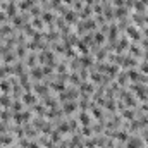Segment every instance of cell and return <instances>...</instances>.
I'll return each instance as SVG.
<instances>
[{"instance_id":"ac0fdd59","label":"cell","mask_w":148,"mask_h":148,"mask_svg":"<svg viewBox=\"0 0 148 148\" xmlns=\"http://www.w3.org/2000/svg\"><path fill=\"white\" fill-rule=\"evenodd\" d=\"M48 86H50L52 91H55V93H62V91L66 90V83H64V81H52V83H48Z\"/></svg>"},{"instance_id":"83f0119b","label":"cell","mask_w":148,"mask_h":148,"mask_svg":"<svg viewBox=\"0 0 148 148\" xmlns=\"http://www.w3.org/2000/svg\"><path fill=\"white\" fill-rule=\"evenodd\" d=\"M10 74H12V66H7V64L0 66V79H5Z\"/></svg>"},{"instance_id":"60d3db41","label":"cell","mask_w":148,"mask_h":148,"mask_svg":"<svg viewBox=\"0 0 148 148\" xmlns=\"http://www.w3.org/2000/svg\"><path fill=\"white\" fill-rule=\"evenodd\" d=\"M140 110H141V112H145V114H148V103H143V105L140 107Z\"/></svg>"},{"instance_id":"74e56055","label":"cell","mask_w":148,"mask_h":148,"mask_svg":"<svg viewBox=\"0 0 148 148\" xmlns=\"http://www.w3.org/2000/svg\"><path fill=\"white\" fill-rule=\"evenodd\" d=\"M29 16H33V17H40V16H41V7L33 5V7L29 9Z\"/></svg>"},{"instance_id":"7bdbcfd3","label":"cell","mask_w":148,"mask_h":148,"mask_svg":"<svg viewBox=\"0 0 148 148\" xmlns=\"http://www.w3.org/2000/svg\"><path fill=\"white\" fill-rule=\"evenodd\" d=\"M115 148H124L122 145H115Z\"/></svg>"},{"instance_id":"f6af8a7d","label":"cell","mask_w":148,"mask_h":148,"mask_svg":"<svg viewBox=\"0 0 148 148\" xmlns=\"http://www.w3.org/2000/svg\"><path fill=\"white\" fill-rule=\"evenodd\" d=\"M147 10H148V5H147Z\"/></svg>"},{"instance_id":"8992f818","label":"cell","mask_w":148,"mask_h":148,"mask_svg":"<svg viewBox=\"0 0 148 148\" xmlns=\"http://www.w3.org/2000/svg\"><path fill=\"white\" fill-rule=\"evenodd\" d=\"M33 91L40 95V97H47L48 95V91H50V86L48 84H45V83H41V81H38L33 84Z\"/></svg>"},{"instance_id":"4dcf8cb0","label":"cell","mask_w":148,"mask_h":148,"mask_svg":"<svg viewBox=\"0 0 148 148\" xmlns=\"http://www.w3.org/2000/svg\"><path fill=\"white\" fill-rule=\"evenodd\" d=\"M0 105L2 107H7V109H10V105H12V98L9 97V95H0Z\"/></svg>"},{"instance_id":"7402d4cb","label":"cell","mask_w":148,"mask_h":148,"mask_svg":"<svg viewBox=\"0 0 148 148\" xmlns=\"http://www.w3.org/2000/svg\"><path fill=\"white\" fill-rule=\"evenodd\" d=\"M115 83L119 84V86H126L127 83H129V77H127V73L124 71V73H119L115 76Z\"/></svg>"},{"instance_id":"277c9868","label":"cell","mask_w":148,"mask_h":148,"mask_svg":"<svg viewBox=\"0 0 148 148\" xmlns=\"http://www.w3.org/2000/svg\"><path fill=\"white\" fill-rule=\"evenodd\" d=\"M60 109H62V112L66 115H69V114H74L79 107H77V102L76 100H67V102H62V107Z\"/></svg>"},{"instance_id":"1f68e13d","label":"cell","mask_w":148,"mask_h":148,"mask_svg":"<svg viewBox=\"0 0 148 148\" xmlns=\"http://www.w3.org/2000/svg\"><path fill=\"white\" fill-rule=\"evenodd\" d=\"M121 117L126 119V121H134V110L133 109H124L121 112Z\"/></svg>"},{"instance_id":"484cf974","label":"cell","mask_w":148,"mask_h":148,"mask_svg":"<svg viewBox=\"0 0 148 148\" xmlns=\"http://www.w3.org/2000/svg\"><path fill=\"white\" fill-rule=\"evenodd\" d=\"M129 55H133L134 59L136 57H143V50L138 45H129Z\"/></svg>"},{"instance_id":"e0dca14e","label":"cell","mask_w":148,"mask_h":148,"mask_svg":"<svg viewBox=\"0 0 148 148\" xmlns=\"http://www.w3.org/2000/svg\"><path fill=\"white\" fill-rule=\"evenodd\" d=\"M77 121H79V124H81V126H90V124H91V117H90V114H88L86 110L79 112Z\"/></svg>"},{"instance_id":"8fae6325","label":"cell","mask_w":148,"mask_h":148,"mask_svg":"<svg viewBox=\"0 0 148 148\" xmlns=\"http://www.w3.org/2000/svg\"><path fill=\"white\" fill-rule=\"evenodd\" d=\"M62 17H64V21H66V24H67V26L77 24V12H76V10H67Z\"/></svg>"},{"instance_id":"3957f363","label":"cell","mask_w":148,"mask_h":148,"mask_svg":"<svg viewBox=\"0 0 148 148\" xmlns=\"http://www.w3.org/2000/svg\"><path fill=\"white\" fill-rule=\"evenodd\" d=\"M126 36L129 38V40H133V41H140L141 40V31L134 24H131V26L126 28Z\"/></svg>"},{"instance_id":"7a4b0ae2","label":"cell","mask_w":148,"mask_h":148,"mask_svg":"<svg viewBox=\"0 0 148 148\" xmlns=\"http://www.w3.org/2000/svg\"><path fill=\"white\" fill-rule=\"evenodd\" d=\"M79 95H84V97H91L93 93H95V83H88V81H83L81 84H79Z\"/></svg>"},{"instance_id":"b9f144b4","label":"cell","mask_w":148,"mask_h":148,"mask_svg":"<svg viewBox=\"0 0 148 148\" xmlns=\"http://www.w3.org/2000/svg\"><path fill=\"white\" fill-rule=\"evenodd\" d=\"M145 24H147V26H148V14H147V16H145Z\"/></svg>"},{"instance_id":"5bb4252c","label":"cell","mask_w":148,"mask_h":148,"mask_svg":"<svg viewBox=\"0 0 148 148\" xmlns=\"http://www.w3.org/2000/svg\"><path fill=\"white\" fill-rule=\"evenodd\" d=\"M90 110H91V115L98 121V122H103V110L98 107V105H95V103H91V107H90Z\"/></svg>"},{"instance_id":"52a82bcc","label":"cell","mask_w":148,"mask_h":148,"mask_svg":"<svg viewBox=\"0 0 148 148\" xmlns=\"http://www.w3.org/2000/svg\"><path fill=\"white\" fill-rule=\"evenodd\" d=\"M124 148H143V138H140V136H129V140L126 141Z\"/></svg>"},{"instance_id":"7c38bea8","label":"cell","mask_w":148,"mask_h":148,"mask_svg":"<svg viewBox=\"0 0 148 148\" xmlns=\"http://www.w3.org/2000/svg\"><path fill=\"white\" fill-rule=\"evenodd\" d=\"M40 17H41V21H43L45 24H48L50 28L53 26V19H57V17H55V14H53L52 10H48V12H41V16H40Z\"/></svg>"},{"instance_id":"e575fe53","label":"cell","mask_w":148,"mask_h":148,"mask_svg":"<svg viewBox=\"0 0 148 148\" xmlns=\"http://www.w3.org/2000/svg\"><path fill=\"white\" fill-rule=\"evenodd\" d=\"M60 140H62V134H60L57 129H53L52 134H50V141H52V143H59Z\"/></svg>"},{"instance_id":"ee69618b","label":"cell","mask_w":148,"mask_h":148,"mask_svg":"<svg viewBox=\"0 0 148 148\" xmlns=\"http://www.w3.org/2000/svg\"><path fill=\"white\" fill-rule=\"evenodd\" d=\"M93 2H102V0H93Z\"/></svg>"},{"instance_id":"2e32d148","label":"cell","mask_w":148,"mask_h":148,"mask_svg":"<svg viewBox=\"0 0 148 148\" xmlns=\"http://www.w3.org/2000/svg\"><path fill=\"white\" fill-rule=\"evenodd\" d=\"M57 102H59V98H53V97H48V95H47V97H43V102H41V103H43L45 107H48V109H57V107H59Z\"/></svg>"},{"instance_id":"d6986e66","label":"cell","mask_w":148,"mask_h":148,"mask_svg":"<svg viewBox=\"0 0 148 148\" xmlns=\"http://www.w3.org/2000/svg\"><path fill=\"white\" fill-rule=\"evenodd\" d=\"M55 129H57L60 134H67V133H73V129H71V126H69V122H67V121H62V122H59Z\"/></svg>"},{"instance_id":"f1b7e54d","label":"cell","mask_w":148,"mask_h":148,"mask_svg":"<svg viewBox=\"0 0 148 148\" xmlns=\"http://www.w3.org/2000/svg\"><path fill=\"white\" fill-rule=\"evenodd\" d=\"M31 110L36 112L38 115H41V117H45V115H47V107H45L43 103H35V105L31 107Z\"/></svg>"},{"instance_id":"44dd1931","label":"cell","mask_w":148,"mask_h":148,"mask_svg":"<svg viewBox=\"0 0 148 148\" xmlns=\"http://www.w3.org/2000/svg\"><path fill=\"white\" fill-rule=\"evenodd\" d=\"M36 60H38V55L36 53H28L26 55V60H24V66H28V67H36Z\"/></svg>"},{"instance_id":"836d02e7","label":"cell","mask_w":148,"mask_h":148,"mask_svg":"<svg viewBox=\"0 0 148 148\" xmlns=\"http://www.w3.org/2000/svg\"><path fill=\"white\" fill-rule=\"evenodd\" d=\"M79 134L84 136V138H91V136H93V129H91V126H81Z\"/></svg>"},{"instance_id":"d4e9b609","label":"cell","mask_w":148,"mask_h":148,"mask_svg":"<svg viewBox=\"0 0 148 148\" xmlns=\"http://www.w3.org/2000/svg\"><path fill=\"white\" fill-rule=\"evenodd\" d=\"M14 33V26L12 24H7V26H0V35H2V38H5V36H10Z\"/></svg>"},{"instance_id":"603a6c76","label":"cell","mask_w":148,"mask_h":148,"mask_svg":"<svg viewBox=\"0 0 148 148\" xmlns=\"http://www.w3.org/2000/svg\"><path fill=\"white\" fill-rule=\"evenodd\" d=\"M114 140H117V141H121V143H126L127 140H129V134H127V131L126 129H117V133H115V138Z\"/></svg>"},{"instance_id":"d6a6232c","label":"cell","mask_w":148,"mask_h":148,"mask_svg":"<svg viewBox=\"0 0 148 148\" xmlns=\"http://www.w3.org/2000/svg\"><path fill=\"white\" fill-rule=\"evenodd\" d=\"M23 107H24L23 100H19V98L12 100V105H10V109H12V112H21V110H23Z\"/></svg>"},{"instance_id":"f35d334b","label":"cell","mask_w":148,"mask_h":148,"mask_svg":"<svg viewBox=\"0 0 148 148\" xmlns=\"http://www.w3.org/2000/svg\"><path fill=\"white\" fill-rule=\"evenodd\" d=\"M31 126H35L36 129H41V127L45 126V121H43V117L40 115L38 119H33V124H31Z\"/></svg>"},{"instance_id":"4316f807","label":"cell","mask_w":148,"mask_h":148,"mask_svg":"<svg viewBox=\"0 0 148 148\" xmlns=\"http://www.w3.org/2000/svg\"><path fill=\"white\" fill-rule=\"evenodd\" d=\"M14 52H16L17 59H26V55H28V48H26V45H17V48H16Z\"/></svg>"},{"instance_id":"4fadbf2b","label":"cell","mask_w":148,"mask_h":148,"mask_svg":"<svg viewBox=\"0 0 148 148\" xmlns=\"http://www.w3.org/2000/svg\"><path fill=\"white\" fill-rule=\"evenodd\" d=\"M0 91L3 95H10L12 93V83H10V79H0Z\"/></svg>"},{"instance_id":"5b68a950","label":"cell","mask_w":148,"mask_h":148,"mask_svg":"<svg viewBox=\"0 0 148 148\" xmlns=\"http://www.w3.org/2000/svg\"><path fill=\"white\" fill-rule=\"evenodd\" d=\"M129 38L126 36V38H121L117 43H115V53H119V55H122L126 50H129Z\"/></svg>"},{"instance_id":"30bf717a","label":"cell","mask_w":148,"mask_h":148,"mask_svg":"<svg viewBox=\"0 0 148 148\" xmlns=\"http://www.w3.org/2000/svg\"><path fill=\"white\" fill-rule=\"evenodd\" d=\"M29 77H31V81H35V83H38V81H43L45 79V74H43V69L41 67H33L31 71H29Z\"/></svg>"},{"instance_id":"ab89813d","label":"cell","mask_w":148,"mask_h":148,"mask_svg":"<svg viewBox=\"0 0 148 148\" xmlns=\"http://www.w3.org/2000/svg\"><path fill=\"white\" fill-rule=\"evenodd\" d=\"M140 69H141V74H147L148 76V60H145V62L140 66Z\"/></svg>"},{"instance_id":"cb8c5ba5","label":"cell","mask_w":148,"mask_h":148,"mask_svg":"<svg viewBox=\"0 0 148 148\" xmlns=\"http://www.w3.org/2000/svg\"><path fill=\"white\" fill-rule=\"evenodd\" d=\"M76 48H77V52H81L83 55H88V53H90V47H88L83 40H77V41H76Z\"/></svg>"},{"instance_id":"8d00e7d4","label":"cell","mask_w":148,"mask_h":148,"mask_svg":"<svg viewBox=\"0 0 148 148\" xmlns=\"http://www.w3.org/2000/svg\"><path fill=\"white\" fill-rule=\"evenodd\" d=\"M12 119V114L9 110H0V121L2 122H7V121H10Z\"/></svg>"},{"instance_id":"9c48e42d","label":"cell","mask_w":148,"mask_h":148,"mask_svg":"<svg viewBox=\"0 0 148 148\" xmlns=\"http://www.w3.org/2000/svg\"><path fill=\"white\" fill-rule=\"evenodd\" d=\"M127 73V77H129V81H133V83H145V79H147V76H143L141 73H138L136 69H129V71H126Z\"/></svg>"},{"instance_id":"9a60e30c","label":"cell","mask_w":148,"mask_h":148,"mask_svg":"<svg viewBox=\"0 0 148 148\" xmlns=\"http://www.w3.org/2000/svg\"><path fill=\"white\" fill-rule=\"evenodd\" d=\"M16 60H17V55H16V52H12V50L2 55V62H3V64H7V66H10V64H14Z\"/></svg>"},{"instance_id":"f546056e","label":"cell","mask_w":148,"mask_h":148,"mask_svg":"<svg viewBox=\"0 0 148 148\" xmlns=\"http://www.w3.org/2000/svg\"><path fill=\"white\" fill-rule=\"evenodd\" d=\"M67 81L71 83V84H76V86H79L83 81H81V77H79V74L77 73H69V77H67Z\"/></svg>"},{"instance_id":"6da1fadb","label":"cell","mask_w":148,"mask_h":148,"mask_svg":"<svg viewBox=\"0 0 148 148\" xmlns=\"http://www.w3.org/2000/svg\"><path fill=\"white\" fill-rule=\"evenodd\" d=\"M131 88H133V93L138 97V100L148 102V86L147 84H138V83H134Z\"/></svg>"},{"instance_id":"ba28073f","label":"cell","mask_w":148,"mask_h":148,"mask_svg":"<svg viewBox=\"0 0 148 148\" xmlns=\"http://www.w3.org/2000/svg\"><path fill=\"white\" fill-rule=\"evenodd\" d=\"M21 100H23V103L24 105H28V107H33L36 102V95H33V91H24L23 93V97H21Z\"/></svg>"},{"instance_id":"d590c367","label":"cell","mask_w":148,"mask_h":148,"mask_svg":"<svg viewBox=\"0 0 148 148\" xmlns=\"http://www.w3.org/2000/svg\"><path fill=\"white\" fill-rule=\"evenodd\" d=\"M43 21H41V17H33V21H31V26L35 28V29H43Z\"/></svg>"},{"instance_id":"ffe728a7","label":"cell","mask_w":148,"mask_h":148,"mask_svg":"<svg viewBox=\"0 0 148 148\" xmlns=\"http://www.w3.org/2000/svg\"><path fill=\"white\" fill-rule=\"evenodd\" d=\"M93 60H95V59L88 53V55H83V57L79 59V64H81V67H86V69H88V67H93Z\"/></svg>"}]
</instances>
